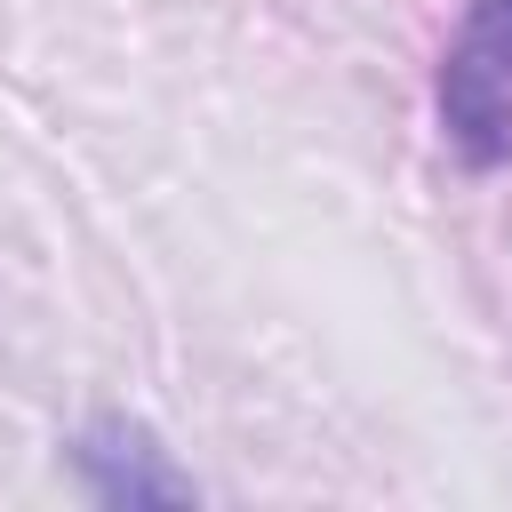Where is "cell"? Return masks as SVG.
Returning a JSON list of instances; mask_svg holds the SVG:
<instances>
[{
	"label": "cell",
	"mask_w": 512,
	"mask_h": 512,
	"mask_svg": "<svg viewBox=\"0 0 512 512\" xmlns=\"http://www.w3.org/2000/svg\"><path fill=\"white\" fill-rule=\"evenodd\" d=\"M432 104L464 168H512V0H464Z\"/></svg>",
	"instance_id": "1"
},
{
	"label": "cell",
	"mask_w": 512,
	"mask_h": 512,
	"mask_svg": "<svg viewBox=\"0 0 512 512\" xmlns=\"http://www.w3.org/2000/svg\"><path fill=\"white\" fill-rule=\"evenodd\" d=\"M72 472H80V488H88L96 504H128V512H144V504H192V496H200L192 472H184L136 416H96V424L72 440Z\"/></svg>",
	"instance_id": "2"
}]
</instances>
